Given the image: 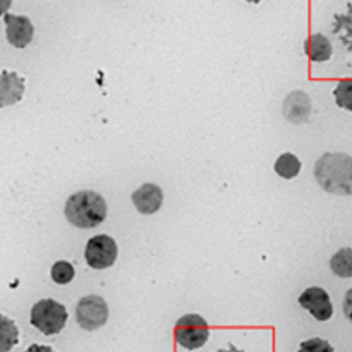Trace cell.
Instances as JSON below:
<instances>
[{
    "mask_svg": "<svg viewBox=\"0 0 352 352\" xmlns=\"http://www.w3.org/2000/svg\"><path fill=\"white\" fill-rule=\"evenodd\" d=\"M314 176L320 186L334 195H351V157L341 153H327L318 158Z\"/></svg>",
    "mask_w": 352,
    "mask_h": 352,
    "instance_id": "6da1fadb",
    "label": "cell"
},
{
    "mask_svg": "<svg viewBox=\"0 0 352 352\" xmlns=\"http://www.w3.org/2000/svg\"><path fill=\"white\" fill-rule=\"evenodd\" d=\"M67 220L78 228H95L107 216L104 199L92 190H80L72 195L65 204Z\"/></svg>",
    "mask_w": 352,
    "mask_h": 352,
    "instance_id": "7a4b0ae2",
    "label": "cell"
},
{
    "mask_svg": "<svg viewBox=\"0 0 352 352\" xmlns=\"http://www.w3.org/2000/svg\"><path fill=\"white\" fill-rule=\"evenodd\" d=\"M68 320V311L65 306L54 299H43L37 302L30 314V322L45 336L60 334Z\"/></svg>",
    "mask_w": 352,
    "mask_h": 352,
    "instance_id": "3957f363",
    "label": "cell"
},
{
    "mask_svg": "<svg viewBox=\"0 0 352 352\" xmlns=\"http://www.w3.org/2000/svg\"><path fill=\"white\" fill-rule=\"evenodd\" d=\"M210 330L208 321L199 314H185L175 324V340L189 351L201 348L208 342Z\"/></svg>",
    "mask_w": 352,
    "mask_h": 352,
    "instance_id": "277c9868",
    "label": "cell"
},
{
    "mask_svg": "<svg viewBox=\"0 0 352 352\" xmlns=\"http://www.w3.org/2000/svg\"><path fill=\"white\" fill-rule=\"evenodd\" d=\"M78 324L86 331H95L103 327L109 318V307L103 298L96 295L85 296L79 300L76 310Z\"/></svg>",
    "mask_w": 352,
    "mask_h": 352,
    "instance_id": "5b68a950",
    "label": "cell"
},
{
    "mask_svg": "<svg viewBox=\"0 0 352 352\" xmlns=\"http://www.w3.org/2000/svg\"><path fill=\"white\" fill-rule=\"evenodd\" d=\"M117 255H119V248L107 234H99V236L92 237L85 248L86 263L98 271L110 268L116 262Z\"/></svg>",
    "mask_w": 352,
    "mask_h": 352,
    "instance_id": "8992f818",
    "label": "cell"
},
{
    "mask_svg": "<svg viewBox=\"0 0 352 352\" xmlns=\"http://www.w3.org/2000/svg\"><path fill=\"white\" fill-rule=\"evenodd\" d=\"M298 303L300 307L309 310L317 321H327L334 314L329 293L320 286L307 287L298 298Z\"/></svg>",
    "mask_w": 352,
    "mask_h": 352,
    "instance_id": "52a82bcc",
    "label": "cell"
},
{
    "mask_svg": "<svg viewBox=\"0 0 352 352\" xmlns=\"http://www.w3.org/2000/svg\"><path fill=\"white\" fill-rule=\"evenodd\" d=\"M6 38L16 48H25L34 38V25L27 16L5 14Z\"/></svg>",
    "mask_w": 352,
    "mask_h": 352,
    "instance_id": "ba28073f",
    "label": "cell"
},
{
    "mask_svg": "<svg viewBox=\"0 0 352 352\" xmlns=\"http://www.w3.org/2000/svg\"><path fill=\"white\" fill-rule=\"evenodd\" d=\"M131 200L141 214L148 216L161 209L164 203V193L162 189L155 184H144L131 195Z\"/></svg>",
    "mask_w": 352,
    "mask_h": 352,
    "instance_id": "9c48e42d",
    "label": "cell"
},
{
    "mask_svg": "<svg viewBox=\"0 0 352 352\" xmlns=\"http://www.w3.org/2000/svg\"><path fill=\"white\" fill-rule=\"evenodd\" d=\"M311 113V100L302 91H295L286 96L283 102V116L287 122L295 124L303 123Z\"/></svg>",
    "mask_w": 352,
    "mask_h": 352,
    "instance_id": "30bf717a",
    "label": "cell"
},
{
    "mask_svg": "<svg viewBox=\"0 0 352 352\" xmlns=\"http://www.w3.org/2000/svg\"><path fill=\"white\" fill-rule=\"evenodd\" d=\"M25 91V80L16 72L3 71L0 74V107L19 103Z\"/></svg>",
    "mask_w": 352,
    "mask_h": 352,
    "instance_id": "8fae6325",
    "label": "cell"
},
{
    "mask_svg": "<svg viewBox=\"0 0 352 352\" xmlns=\"http://www.w3.org/2000/svg\"><path fill=\"white\" fill-rule=\"evenodd\" d=\"M305 54L310 58L311 63H327L333 55V45L324 34H311L305 41Z\"/></svg>",
    "mask_w": 352,
    "mask_h": 352,
    "instance_id": "7c38bea8",
    "label": "cell"
},
{
    "mask_svg": "<svg viewBox=\"0 0 352 352\" xmlns=\"http://www.w3.org/2000/svg\"><path fill=\"white\" fill-rule=\"evenodd\" d=\"M274 169L276 175H279L283 179H293L300 173L302 170V162L300 160L292 153H285L279 155V158L275 161Z\"/></svg>",
    "mask_w": 352,
    "mask_h": 352,
    "instance_id": "4fadbf2b",
    "label": "cell"
},
{
    "mask_svg": "<svg viewBox=\"0 0 352 352\" xmlns=\"http://www.w3.org/2000/svg\"><path fill=\"white\" fill-rule=\"evenodd\" d=\"M19 344V329L14 321L0 314V352H9Z\"/></svg>",
    "mask_w": 352,
    "mask_h": 352,
    "instance_id": "5bb4252c",
    "label": "cell"
},
{
    "mask_svg": "<svg viewBox=\"0 0 352 352\" xmlns=\"http://www.w3.org/2000/svg\"><path fill=\"white\" fill-rule=\"evenodd\" d=\"M351 248L340 250L330 262V267L337 276L341 278H351L352 276V258H351Z\"/></svg>",
    "mask_w": 352,
    "mask_h": 352,
    "instance_id": "9a60e30c",
    "label": "cell"
},
{
    "mask_svg": "<svg viewBox=\"0 0 352 352\" xmlns=\"http://www.w3.org/2000/svg\"><path fill=\"white\" fill-rule=\"evenodd\" d=\"M51 278L58 285H68L75 278V268L67 261H58L51 268Z\"/></svg>",
    "mask_w": 352,
    "mask_h": 352,
    "instance_id": "2e32d148",
    "label": "cell"
},
{
    "mask_svg": "<svg viewBox=\"0 0 352 352\" xmlns=\"http://www.w3.org/2000/svg\"><path fill=\"white\" fill-rule=\"evenodd\" d=\"M334 98L340 107L352 110V80L351 79H342L338 82L337 87L334 89Z\"/></svg>",
    "mask_w": 352,
    "mask_h": 352,
    "instance_id": "e0dca14e",
    "label": "cell"
},
{
    "mask_svg": "<svg viewBox=\"0 0 352 352\" xmlns=\"http://www.w3.org/2000/svg\"><path fill=\"white\" fill-rule=\"evenodd\" d=\"M298 352H336V351L329 341L314 337L300 342Z\"/></svg>",
    "mask_w": 352,
    "mask_h": 352,
    "instance_id": "ac0fdd59",
    "label": "cell"
},
{
    "mask_svg": "<svg viewBox=\"0 0 352 352\" xmlns=\"http://www.w3.org/2000/svg\"><path fill=\"white\" fill-rule=\"evenodd\" d=\"M25 352H55V351L51 346H48V345L33 344V345H30V346L25 349Z\"/></svg>",
    "mask_w": 352,
    "mask_h": 352,
    "instance_id": "d6986e66",
    "label": "cell"
},
{
    "mask_svg": "<svg viewBox=\"0 0 352 352\" xmlns=\"http://www.w3.org/2000/svg\"><path fill=\"white\" fill-rule=\"evenodd\" d=\"M13 0H0V16H5L12 8Z\"/></svg>",
    "mask_w": 352,
    "mask_h": 352,
    "instance_id": "ffe728a7",
    "label": "cell"
},
{
    "mask_svg": "<svg viewBox=\"0 0 352 352\" xmlns=\"http://www.w3.org/2000/svg\"><path fill=\"white\" fill-rule=\"evenodd\" d=\"M245 2H248V3H255V5H258V3H261L262 0H245Z\"/></svg>",
    "mask_w": 352,
    "mask_h": 352,
    "instance_id": "44dd1931",
    "label": "cell"
}]
</instances>
